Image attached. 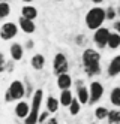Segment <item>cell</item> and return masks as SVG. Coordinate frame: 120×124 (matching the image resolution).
Listing matches in <instances>:
<instances>
[{"instance_id":"1","label":"cell","mask_w":120,"mask_h":124,"mask_svg":"<svg viewBox=\"0 0 120 124\" xmlns=\"http://www.w3.org/2000/svg\"><path fill=\"white\" fill-rule=\"evenodd\" d=\"M83 66H84V72L89 78H93L102 73V67H101V54L93 49V48H86L83 51Z\"/></svg>"},{"instance_id":"2","label":"cell","mask_w":120,"mask_h":124,"mask_svg":"<svg viewBox=\"0 0 120 124\" xmlns=\"http://www.w3.org/2000/svg\"><path fill=\"white\" fill-rule=\"evenodd\" d=\"M107 20V14H105V9L104 8H101V6H93L92 9H89V12L86 14V25H87V29L92 30V31H95L98 30L99 27H102V24L105 23Z\"/></svg>"},{"instance_id":"3","label":"cell","mask_w":120,"mask_h":124,"mask_svg":"<svg viewBox=\"0 0 120 124\" xmlns=\"http://www.w3.org/2000/svg\"><path fill=\"white\" fill-rule=\"evenodd\" d=\"M44 100V90L36 88L35 93L32 94V102H30V114L24 120V124H38L39 114H41V106Z\"/></svg>"},{"instance_id":"4","label":"cell","mask_w":120,"mask_h":124,"mask_svg":"<svg viewBox=\"0 0 120 124\" xmlns=\"http://www.w3.org/2000/svg\"><path fill=\"white\" fill-rule=\"evenodd\" d=\"M24 97H26V87H24L23 81H20V79H14V81L9 84L8 90L5 93V102L12 103V102L23 100Z\"/></svg>"},{"instance_id":"5","label":"cell","mask_w":120,"mask_h":124,"mask_svg":"<svg viewBox=\"0 0 120 124\" xmlns=\"http://www.w3.org/2000/svg\"><path fill=\"white\" fill-rule=\"evenodd\" d=\"M53 69L54 73L60 75V73H68L69 72V61L68 57L63 54V52H57L53 58Z\"/></svg>"},{"instance_id":"6","label":"cell","mask_w":120,"mask_h":124,"mask_svg":"<svg viewBox=\"0 0 120 124\" xmlns=\"http://www.w3.org/2000/svg\"><path fill=\"white\" fill-rule=\"evenodd\" d=\"M89 93H90V100H89V105H96L101 102L104 96V85L101 84L99 81H92L90 85H89Z\"/></svg>"},{"instance_id":"7","label":"cell","mask_w":120,"mask_h":124,"mask_svg":"<svg viewBox=\"0 0 120 124\" xmlns=\"http://www.w3.org/2000/svg\"><path fill=\"white\" fill-rule=\"evenodd\" d=\"M74 85H75V96H77V99L80 100V103H81L83 106L89 105L90 93H89V88L86 87L84 81H81V79H77V81L74 82Z\"/></svg>"},{"instance_id":"8","label":"cell","mask_w":120,"mask_h":124,"mask_svg":"<svg viewBox=\"0 0 120 124\" xmlns=\"http://www.w3.org/2000/svg\"><path fill=\"white\" fill-rule=\"evenodd\" d=\"M18 25L15 23H5L0 27V39L2 40H12L18 34Z\"/></svg>"},{"instance_id":"9","label":"cell","mask_w":120,"mask_h":124,"mask_svg":"<svg viewBox=\"0 0 120 124\" xmlns=\"http://www.w3.org/2000/svg\"><path fill=\"white\" fill-rule=\"evenodd\" d=\"M110 31L107 27H99L98 30H95L93 34V42L96 43L98 48H105L107 43H108V38H110Z\"/></svg>"},{"instance_id":"10","label":"cell","mask_w":120,"mask_h":124,"mask_svg":"<svg viewBox=\"0 0 120 124\" xmlns=\"http://www.w3.org/2000/svg\"><path fill=\"white\" fill-rule=\"evenodd\" d=\"M14 112L17 115V118H20V120H26L27 117H29V114H30V103H27L26 100H18L17 105H15V108H14Z\"/></svg>"},{"instance_id":"11","label":"cell","mask_w":120,"mask_h":124,"mask_svg":"<svg viewBox=\"0 0 120 124\" xmlns=\"http://www.w3.org/2000/svg\"><path fill=\"white\" fill-rule=\"evenodd\" d=\"M74 85V81H72V76L68 73H60L57 75V87H59V90H71Z\"/></svg>"},{"instance_id":"12","label":"cell","mask_w":120,"mask_h":124,"mask_svg":"<svg viewBox=\"0 0 120 124\" xmlns=\"http://www.w3.org/2000/svg\"><path fill=\"white\" fill-rule=\"evenodd\" d=\"M107 73L110 78H114V76L120 75V54H117L111 58V61L108 64V69H107Z\"/></svg>"},{"instance_id":"13","label":"cell","mask_w":120,"mask_h":124,"mask_svg":"<svg viewBox=\"0 0 120 124\" xmlns=\"http://www.w3.org/2000/svg\"><path fill=\"white\" fill-rule=\"evenodd\" d=\"M18 27L27 34H32V33L36 31V24L33 23V20L24 18V16H20V20H18Z\"/></svg>"},{"instance_id":"14","label":"cell","mask_w":120,"mask_h":124,"mask_svg":"<svg viewBox=\"0 0 120 124\" xmlns=\"http://www.w3.org/2000/svg\"><path fill=\"white\" fill-rule=\"evenodd\" d=\"M9 54H11V58L14 61H20L24 55V48L21 43H18V42H14L11 46H9Z\"/></svg>"},{"instance_id":"15","label":"cell","mask_w":120,"mask_h":124,"mask_svg":"<svg viewBox=\"0 0 120 124\" xmlns=\"http://www.w3.org/2000/svg\"><path fill=\"white\" fill-rule=\"evenodd\" d=\"M59 106H60V102H59L57 97H54V96L47 97V100H45V109L50 114H56L59 111Z\"/></svg>"},{"instance_id":"16","label":"cell","mask_w":120,"mask_h":124,"mask_svg":"<svg viewBox=\"0 0 120 124\" xmlns=\"http://www.w3.org/2000/svg\"><path fill=\"white\" fill-rule=\"evenodd\" d=\"M30 66L33 70H42L45 67V57L44 54H35L30 58Z\"/></svg>"},{"instance_id":"17","label":"cell","mask_w":120,"mask_h":124,"mask_svg":"<svg viewBox=\"0 0 120 124\" xmlns=\"http://www.w3.org/2000/svg\"><path fill=\"white\" fill-rule=\"evenodd\" d=\"M21 16L35 21L36 16H38V9H36L35 6H32V5H24V6L21 8Z\"/></svg>"},{"instance_id":"18","label":"cell","mask_w":120,"mask_h":124,"mask_svg":"<svg viewBox=\"0 0 120 124\" xmlns=\"http://www.w3.org/2000/svg\"><path fill=\"white\" fill-rule=\"evenodd\" d=\"M72 100H74V94H72L71 90H62L60 91V99H59V102H60L62 106L69 108V105L72 103Z\"/></svg>"},{"instance_id":"19","label":"cell","mask_w":120,"mask_h":124,"mask_svg":"<svg viewBox=\"0 0 120 124\" xmlns=\"http://www.w3.org/2000/svg\"><path fill=\"white\" fill-rule=\"evenodd\" d=\"M110 103L120 109V87H114L110 91Z\"/></svg>"},{"instance_id":"20","label":"cell","mask_w":120,"mask_h":124,"mask_svg":"<svg viewBox=\"0 0 120 124\" xmlns=\"http://www.w3.org/2000/svg\"><path fill=\"white\" fill-rule=\"evenodd\" d=\"M107 46H108L110 49H117V48L120 46V34H119L117 31L110 33V38H108Z\"/></svg>"},{"instance_id":"21","label":"cell","mask_w":120,"mask_h":124,"mask_svg":"<svg viewBox=\"0 0 120 124\" xmlns=\"http://www.w3.org/2000/svg\"><path fill=\"white\" fill-rule=\"evenodd\" d=\"M108 124H120V109H110L108 112Z\"/></svg>"},{"instance_id":"22","label":"cell","mask_w":120,"mask_h":124,"mask_svg":"<svg viewBox=\"0 0 120 124\" xmlns=\"http://www.w3.org/2000/svg\"><path fill=\"white\" fill-rule=\"evenodd\" d=\"M108 112L110 109L107 108V106H98V108L95 109V118L102 121V120H107L108 118Z\"/></svg>"},{"instance_id":"23","label":"cell","mask_w":120,"mask_h":124,"mask_svg":"<svg viewBox=\"0 0 120 124\" xmlns=\"http://www.w3.org/2000/svg\"><path fill=\"white\" fill-rule=\"evenodd\" d=\"M81 103H80V100L77 99V97H74V100H72V103L69 105V114L72 115V117H75V115H78L80 112H81Z\"/></svg>"},{"instance_id":"24","label":"cell","mask_w":120,"mask_h":124,"mask_svg":"<svg viewBox=\"0 0 120 124\" xmlns=\"http://www.w3.org/2000/svg\"><path fill=\"white\" fill-rule=\"evenodd\" d=\"M9 14H11V5L8 2H0V20L6 18Z\"/></svg>"},{"instance_id":"25","label":"cell","mask_w":120,"mask_h":124,"mask_svg":"<svg viewBox=\"0 0 120 124\" xmlns=\"http://www.w3.org/2000/svg\"><path fill=\"white\" fill-rule=\"evenodd\" d=\"M6 63H8L6 55L3 54V52H0V73H2V72H6Z\"/></svg>"},{"instance_id":"26","label":"cell","mask_w":120,"mask_h":124,"mask_svg":"<svg viewBox=\"0 0 120 124\" xmlns=\"http://www.w3.org/2000/svg\"><path fill=\"white\" fill-rule=\"evenodd\" d=\"M105 14H107V20H114L116 15H117V11L114 9L113 6H110L108 9H105Z\"/></svg>"},{"instance_id":"27","label":"cell","mask_w":120,"mask_h":124,"mask_svg":"<svg viewBox=\"0 0 120 124\" xmlns=\"http://www.w3.org/2000/svg\"><path fill=\"white\" fill-rule=\"evenodd\" d=\"M50 115H51V114H50L47 109H45L44 112H41V114H39V120H38V124H44L45 121H47V120L50 118Z\"/></svg>"},{"instance_id":"28","label":"cell","mask_w":120,"mask_h":124,"mask_svg":"<svg viewBox=\"0 0 120 124\" xmlns=\"http://www.w3.org/2000/svg\"><path fill=\"white\" fill-rule=\"evenodd\" d=\"M15 61L11 58V60H8V63H6V72H9V73H11V72H14V67H15Z\"/></svg>"},{"instance_id":"29","label":"cell","mask_w":120,"mask_h":124,"mask_svg":"<svg viewBox=\"0 0 120 124\" xmlns=\"http://www.w3.org/2000/svg\"><path fill=\"white\" fill-rule=\"evenodd\" d=\"M44 124H59V120H57V117H50Z\"/></svg>"},{"instance_id":"30","label":"cell","mask_w":120,"mask_h":124,"mask_svg":"<svg viewBox=\"0 0 120 124\" xmlns=\"http://www.w3.org/2000/svg\"><path fill=\"white\" fill-rule=\"evenodd\" d=\"M33 46H35V42H33L32 39H29V40L26 42V48H27V49H32Z\"/></svg>"},{"instance_id":"31","label":"cell","mask_w":120,"mask_h":124,"mask_svg":"<svg viewBox=\"0 0 120 124\" xmlns=\"http://www.w3.org/2000/svg\"><path fill=\"white\" fill-rule=\"evenodd\" d=\"M77 43H78V45L86 43V38H84V36H78V38H77Z\"/></svg>"},{"instance_id":"32","label":"cell","mask_w":120,"mask_h":124,"mask_svg":"<svg viewBox=\"0 0 120 124\" xmlns=\"http://www.w3.org/2000/svg\"><path fill=\"white\" fill-rule=\"evenodd\" d=\"M114 31H117V33L120 34V20L114 23Z\"/></svg>"},{"instance_id":"33","label":"cell","mask_w":120,"mask_h":124,"mask_svg":"<svg viewBox=\"0 0 120 124\" xmlns=\"http://www.w3.org/2000/svg\"><path fill=\"white\" fill-rule=\"evenodd\" d=\"M92 2H93L95 5H101V3H102V2H104V0H92Z\"/></svg>"},{"instance_id":"34","label":"cell","mask_w":120,"mask_h":124,"mask_svg":"<svg viewBox=\"0 0 120 124\" xmlns=\"http://www.w3.org/2000/svg\"><path fill=\"white\" fill-rule=\"evenodd\" d=\"M21 2H23V3H27V5H30L33 0H21Z\"/></svg>"},{"instance_id":"35","label":"cell","mask_w":120,"mask_h":124,"mask_svg":"<svg viewBox=\"0 0 120 124\" xmlns=\"http://www.w3.org/2000/svg\"><path fill=\"white\" fill-rule=\"evenodd\" d=\"M117 14H120V8H119V9H117Z\"/></svg>"},{"instance_id":"36","label":"cell","mask_w":120,"mask_h":124,"mask_svg":"<svg viewBox=\"0 0 120 124\" xmlns=\"http://www.w3.org/2000/svg\"><path fill=\"white\" fill-rule=\"evenodd\" d=\"M90 124H98V123H96V121H93V123H90Z\"/></svg>"},{"instance_id":"37","label":"cell","mask_w":120,"mask_h":124,"mask_svg":"<svg viewBox=\"0 0 120 124\" xmlns=\"http://www.w3.org/2000/svg\"><path fill=\"white\" fill-rule=\"evenodd\" d=\"M0 2H8V0H0Z\"/></svg>"}]
</instances>
